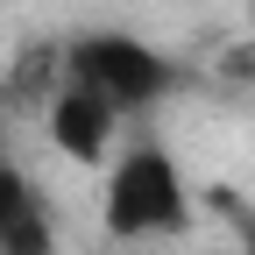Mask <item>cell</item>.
Instances as JSON below:
<instances>
[{"mask_svg": "<svg viewBox=\"0 0 255 255\" xmlns=\"http://www.w3.org/2000/svg\"><path fill=\"white\" fill-rule=\"evenodd\" d=\"M100 220H107L114 241H177L184 220H191V191L177 177V156L163 142H135L107 177Z\"/></svg>", "mask_w": 255, "mask_h": 255, "instance_id": "1", "label": "cell"}, {"mask_svg": "<svg viewBox=\"0 0 255 255\" xmlns=\"http://www.w3.org/2000/svg\"><path fill=\"white\" fill-rule=\"evenodd\" d=\"M64 71H71V85L100 92V100L128 121V114H149L156 100H170V92L184 85V71L149 50L135 36H121V28H92V36H71L64 43Z\"/></svg>", "mask_w": 255, "mask_h": 255, "instance_id": "2", "label": "cell"}, {"mask_svg": "<svg viewBox=\"0 0 255 255\" xmlns=\"http://www.w3.org/2000/svg\"><path fill=\"white\" fill-rule=\"evenodd\" d=\"M43 121H50L57 156H71V163H100V156L114 149V128H121V114L100 100V92H85V85H71V78H64L57 107H50Z\"/></svg>", "mask_w": 255, "mask_h": 255, "instance_id": "3", "label": "cell"}, {"mask_svg": "<svg viewBox=\"0 0 255 255\" xmlns=\"http://www.w3.org/2000/svg\"><path fill=\"white\" fill-rule=\"evenodd\" d=\"M0 255H57V220L43 191L0 163Z\"/></svg>", "mask_w": 255, "mask_h": 255, "instance_id": "4", "label": "cell"}, {"mask_svg": "<svg viewBox=\"0 0 255 255\" xmlns=\"http://www.w3.org/2000/svg\"><path fill=\"white\" fill-rule=\"evenodd\" d=\"M227 220H234V234H241V255H255V213L227 199Z\"/></svg>", "mask_w": 255, "mask_h": 255, "instance_id": "5", "label": "cell"}]
</instances>
